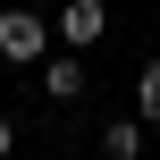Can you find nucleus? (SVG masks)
Listing matches in <instances>:
<instances>
[{"label":"nucleus","instance_id":"obj_1","mask_svg":"<svg viewBox=\"0 0 160 160\" xmlns=\"http://www.w3.org/2000/svg\"><path fill=\"white\" fill-rule=\"evenodd\" d=\"M0 59H8V68H25V59H51V25H42L34 8H8V17H0Z\"/></svg>","mask_w":160,"mask_h":160},{"label":"nucleus","instance_id":"obj_2","mask_svg":"<svg viewBox=\"0 0 160 160\" xmlns=\"http://www.w3.org/2000/svg\"><path fill=\"white\" fill-rule=\"evenodd\" d=\"M101 34H110V0H68L59 8V42L68 51H93Z\"/></svg>","mask_w":160,"mask_h":160},{"label":"nucleus","instance_id":"obj_3","mask_svg":"<svg viewBox=\"0 0 160 160\" xmlns=\"http://www.w3.org/2000/svg\"><path fill=\"white\" fill-rule=\"evenodd\" d=\"M42 93H51V101H76V93H84V59H76V51H51V59H42Z\"/></svg>","mask_w":160,"mask_h":160},{"label":"nucleus","instance_id":"obj_4","mask_svg":"<svg viewBox=\"0 0 160 160\" xmlns=\"http://www.w3.org/2000/svg\"><path fill=\"white\" fill-rule=\"evenodd\" d=\"M101 152L110 160H135L143 152V118H110V127H101Z\"/></svg>","mask_w":160,"mask_h":160},{"label":"nucleus","instance_id":"obj_5","mask_svg":"<svg viewBox=\"0 0 160 160\" xmlns=\"http://www.w3.org/2000/svg\"><path fill=\"white\" fill-rule=\"evenodd\" d=\"M135 118L160 127V59H143V76H135Z\"/></svg>","mask_w":160,"mask_h":160},{"label":"nucleus","instance_id":"obj_6","mask_svg":"<svg viewBox=\"0 0 160 160\" xmlns=\"http://www.w3.org/2000/svg\"><path fill=\"white\" fill-rule=\"evenodd\" d=\"M8 143H17V127H8V118H0V160H8Z\"/></svg>","mask_w":160,"mask_h":160}]
</instances>
